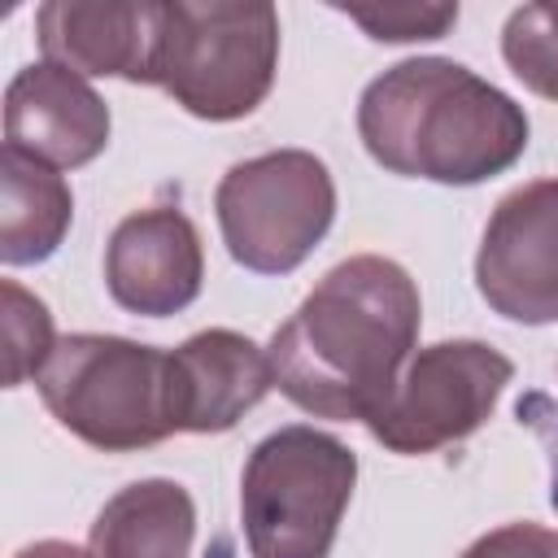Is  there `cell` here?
Instances as JSON below:
<instances>
[{
  "label": "cell",
  "instance_id": "6da1fadb",
  "mask_svg": "<svg viewBox=\"0 0 558 558\" xmlns=\"http://www.w3.org/2000/svg\"><path fill=\"white\" fill-rule=\"evenodd\" d=\"M418 327L423 305L410 270L392 257L357 253L331 266L270 336L275 388L305 414L371 423L414 357Z\"/></svg>",
  "mask_w": 558,
  "mask_h": 558
},
{
  "label": "cell",
  "instance_id": "7a4b0ae2",
  "mask_svg": "<svg viewBox=\"0 0 558 558\" xmlns=\"http://www.w3.org/2000/svg\"><path fill=\"white\" fill-rule=\"evenodd\" d=\"M357 135L388 174L475 187L527 153L532 126L514 96L462 61L405 57L366 83Z\"/></svg>",
  "mask_w": 558,
  "mask_h": 558
},
{
  "label": "cell",
  "instance_id": "3957f363",
  "mask_svg": "<svg viewBox=\"0 0 558 558\" xmlns=\"http://www.w3.org/2000/svg\"><path fill=\"white\" fill-rule=\"evenodd\" d=\"M35 388L48 414L100 453H135L179 432L170 353L126 336H61Z\"/></svg>",
  "mask_w": 558,
  "mask_h": 558
},
{
  "label": "cell",
  "instance_id": "277c9868",
  "mask_svg": "<svg viewBox=\"0 0 558 558\" xmlns=\"http://www.w3.org/2000/svg\"><path fill=\"white\" fill-rule=\"evenodd\" d=\"M357 484V453L310 423L253 445L240 475V514L253 558H327Z\"/></svg>",
  "mask_w": 558,
  "mask_h": 558
},
{
  "label": "cell",
  "instance_id": "5b68a950",
  "mask_svg": "<svg viewBox=\"0 0 558 558\" xmlns=\"http://www.w3.org/2000/svg\"><path fill=\"white\" fill-rule=\"evenodd\" d=\"M279 13L266 0L166 4L157 87L201 122L248 118L275 87Z\"/></svg>",
  "mask_w": 558,
  "mask_h": 558
},
{
  "label": "cell",
  "instance_id": "8992f818",
  "mask_svg": "<svg viewBox=\"0 0 558 558\" xmlns=\"http://www.w3.org/2000/svg\"><path fill=\"white\" fill-rule=\"evenodd\" d=\"M222 244L253 275H292L336 222V179L305 148L235 161L214 192Z\"/></svg>",
  "mask_w": 558,
  "mask_h": 558
},
{
  "label": "cell",
  "instance_id": "52a82bcc",
  "mask_svg": "<svg viewBox=\"0 0 558 558\" xmlns=\"http://www.w3.org/2000/svg\"><path fill=\"white\" fill-rule=\"evenodd\" d=\"M514 379V362L484 340H440L405 362L384 410L366 423L392 453H436L480 432Z\"/></svg>",
  "mask_w": 558,
  "mask_h": 558
},
{
  "label": "cell",
  "instance_id": "ba28073f",
  "mask_svg": "<svg viewBox=\"0 0 558 558\" xmlns=\"http://www.w3.org/2000/svg\"><path fill=\"white\" fill-rule=\"evenodd\" d=\"M475 288L510 323H558V179L523 183L493 205L475 253Z\"/></svg>",
  "mask_w": 558,
  "mask_h": 558
},
{
  "label": "cell",
  "instance_id": "9c48e42d",
  "mask_svg": "<svg viewBox=\"0 0 558 558\" xmlns=\"http://www.w3.org/2000/svg\"><path fill=\"white\" fill-rule=\"evenodd\" d=\"M166 4L153 0H48L35 9L44 61L83 78H126L157 87Z\"/></svg>",
  "mask_w": 558,
  "mask_h": 558
},
{
  "label": "cell",
  "instance_id": "30bf717a",
  "mask_svg": "<svg viewBox=\"0 0 558 558\" xmlns=\"http://www.w3.org/2000/svg\"><path fill=\"white\" fill-rule=\"evenodd\" d=\"M205 283L201 231L174 205H148L126 214L105 244V288L140 318H166L187 310Z\"/></svg>",
  "mask_w": 558,
  "mask_h": 558
},
{
  "label": "cell",
  "instance_id": "8fae6325",
  "mask_svg": "<svg viewBox=\"0 0 558 558\" xmlns=\"http://www.w3.org/2000/svg\"><path fill=\"white\" fill-rule=\"evenodd\" d=\"M109 144V105L100 92L52 61L22 65L4 87V148L48 166L78 170Z\"/></svg>",
  "mask_w": 558,
  "mask_h": 558
},
{
  "label": "cell",
  "instance_id": "7c38bea8",
  "mask_svg": "<svg viewBox=\"0 0 558 558\" xmlns=\"http://www.w3.org/2000/svg\"><path fill=\"white\" fill-rule=\"evenodd\" d=\"M170 384H174V427L214 436L231 432L262 397L275 388V371L266 349H257L244 331L209 327L170 349Z\"/></svg>",
  "mask_w": 558,
  "mask_h": 558
},
{
  "label": "cell",
  "instance_id": "4fadbf2b",
  "mask_svg": "<svg viewBox=\"0 0 558 558\" xmlns=\"http://www.w3.org/2000/svg\"><path fill=\"white\" fill-rule=\"evenodd\" d=\"M196 536V506L179 480H135L118 488L92 532V558H187Z\"/></svg>",
  "mask_w": 558,
  "mask_h": 558
},
{
  "label": "cell",
  "instance_id": "5bb4252c",
  "mask_svg": "<svg viewBox=\"0 0 558 558\" xmlns=\"http://www.w3.org/2000/svg\"><path fill=\"white\" fill-rule=\"evenodd\" d=\"M74 222L70 183L4 148L0 153V262L4 266H39L48 262Z\"/></svg>",
  "mask_w": 558,
  "mask_h": 558
},
{
  "label": "cell",
  "instance_id": "9a60e30c",
  "mask_svg": "<svg viewBox=\"0 0 558 558\" xmlns=\"http://www.w3.org/2000/svg\"><path fill=\"white\" fill-rule=\"evenodd\" d=\"M501 57L527 92L558 100V0L514 9L501 26Z\"/></svg>",
  "mask_w": 558,
  "mask_h": 558
},
{
  "label": "cell",
  "instance_id": "2e32d148",
  "mask_svg": "<svg viewBox=\"0 0 558 558\" xmlns=\"http://www.w3.org/2000/svg\"><path fill=\"white\" fill-rule=\"evenodd\" d=\"M0 296H4V357H9L4 384L17 388L44 371V362L57 349V331H52L48 305L35 292H26L17 279H4Z\"/></svg>",
  "mask_w": 558,
  "mask_h": 558
},
{
  "label": "cell",
  "instance_id": "e0dca14e",
  "mask_svg": "<svg viewBox=\"0 0 558 558\" xmlns=\"http://www.w3.org/2000/svg\"><path fill=\"white\" fill-rule=\"evenodd\" d=\"M336 13L357 22L379 44L440 39L458 22V4H336Z\"/></svg>",
  "mask_w": 558,
  "mask_h": 558
},
{
  "label": "cell",
  "instance_id": "ac0fdd59",
  "mask_svg": "<svg viewBox=\"0 0 558 558\" xmlns=\"http://www.w3.org/2000/svg\"><path fill=\"white\" fill-rule=\"evenodd\" d=\"M462 558H558V532L541 523H501L475 536Z\"/></svg>",
  "mask_w": 558,
  "mask_h": 558
},
{
  "label": "cell",
  "instance_id": "d6986e66",
  "mask_svg": "<svg viewBox=\"0 0 558 558\" xmlns=\"http://www.w3.org/2000/svg\"><path fill=\"white\" fill-rule=\"evenodd\" d=\"M514 414H519V423H527V427L541 436V445L549 449V506L558 510V405H554L545 392H523V397L514 401Z\"/></svg>",
  "mask_w": 558,
  "mask_h": 558
},
{
  "label": "cell",
  "instance_id": "ffe728a7",
  "mask_svg": "<svg viewBox=\"0 0 558 558\" xmlns=\"http://www.w3.org/2000/svg\"><path fill=\"white\" fill-rule=\"evenodd\" d=\"M13 558H92V549H78L70 541H35V545L17 549Z\"/></svg>",
  "mask_w": 558,
  "mask_h": 558
}]
</instances>
